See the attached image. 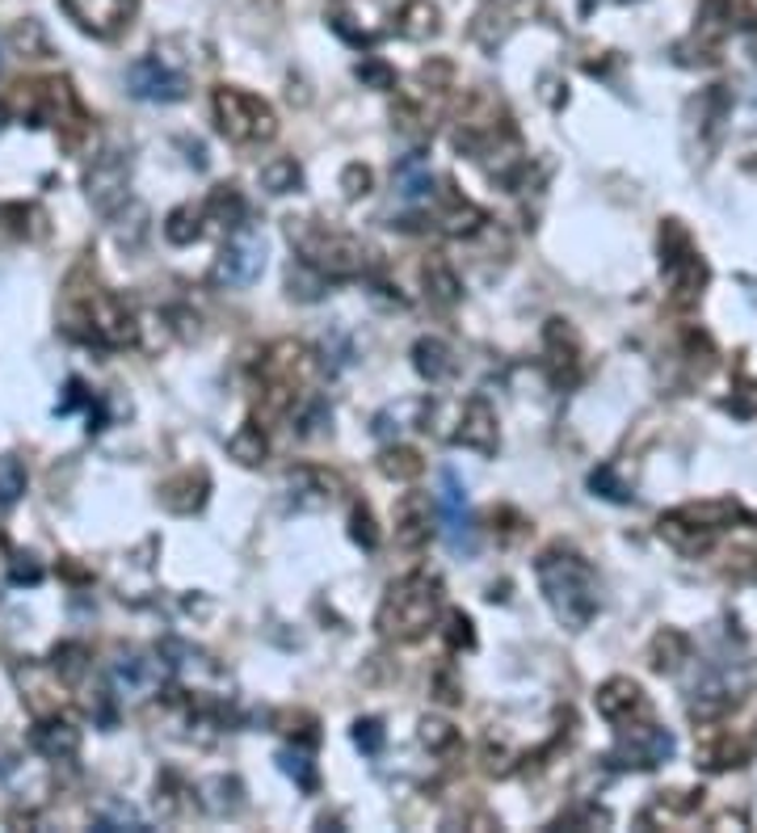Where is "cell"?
Returning <instances> with one entry per match:
<instances>
[{"mask_svg": "<svg viewBox=\"0 0 757 833\" xmlns=\"http://www.w3.org/2000/svg\"><path fill=\"white\" fill-rule=\"evenodd\" d=\"M539 586L547 593V606L556 611V618L581 632L590 627L597 615V581L594 568L585 565L577 552L568 547H547L539 556Z\"/></svg>", "mask_w": 757, "mask_h": 833, "instance_id": "cell-1", "label": "cell"}, {"mask_svg": "<svg viewBox=\"0 0 757 833\" xmlns=\"http://www.w3.org/2000/svg\"><path fill=\"white\" fill-rule=\"evenodd\" d=\"M438 611H442V586L433 581L430 572H412L405 581H396L383 606H378V636L383 640H396V645H412L430 632L438 623Z\"/></svg>", "mask_w": 757, "mask_h": 833, "instance_id": "cell-2", "label": "cell"}, {"mask_svg": "<svg viewBox=\"0 0 757 833\" xmlns=\"http://www.w3.org/2000/svg\"><path fill=\"white\" fill-rule=\"evenodd\" d=\"M291 241L295 248L303 253V266H312L321 278L328 282H341V278H353L358 269H362V244L346 236V232H337V228H325V223H316V219H303V223H291Z\"/></svg>", "mask_w": 757, "mask_h": 833, "instance_id": "cell-3", "label": "cell"}, {"mask_svg": "<svg viewBox=\"0 0 757 833\" xmlns=\"http://www.w3.org/2000/svg\"><path fill=\"white\" fill-rule=\"evenodd\" d=\"M216 127L232 143H266L278 135V118H273L270 102H261L248 89H216Z\"/></svg>", "mask_w": 757, "mask_h": 833, "instance_id": "cell-4", "label": "cell"}, {"mask_svg": "<svg viewBox=\"0 0 757 833\" xmlns=\"http://www.w3.org/2000/svg\"><path fill=\"white\" fill-rule=\"evenodd\" d=\"M729 518H736V506H732V501H707V506H686V510L665 513L656 531H661V539H665L669 547L699 556V552H707L711 535H715Z\"/></svg>", "mask_w": 757, "mask_h": 833, "instance_id": "cell-5", "label": "cell"}, {"mask_svg": "<svg viewBox=\"0 0 757 833\" xmlns=\"http://www.w3.org/2000/svg\"><path fill=\"white\" fill-rule=\"evenodd\" d=\"M433 506L442 513V539H446V547L455 552V556H476V547H480V531H476V518L467 510V484L446 467L442 476H438V497H433Z\"/></svg>", "mask_w": 757, "mask_h": 833, "instance_id": "cell-6", "label": "cell"}, {"mask_svg": "<svg viewBox=\"0 0 757 833\" xmlns=\"http://www.w3.org/2000/svg\"><path fill=\"white\" fill-rule=\"evenodd\" d=\"M261 269H266V241L253 228H241L228 241V248L219 253L211 278H216L219 287H248V282H257Z\"/></svg>", "mask_w": 757, "mask_h": 833, "instance_id": "cell-7", "label": "cell"}, {"mask_svg": "<svg viewBox=\"0 0 757 833\" xmlns=\"http://www.w3.org/2000/svg\"><path fill=\"white\" fill-rule=\"evenodd\" d=\"M84 321H89V337H97L102 346H131L136 342V316L131 308L109 291H93L84 299Z\"/></svg>", "mask_w": 757, "mask_h": 833, "instance_id": "cell-8", "label": "cell"}, {"mask_svg": "<svg viewBox=\"0 0 757 833\" xmlns=\"http://www.w3.org/2000/svg\"><path fill=\"white\" fill-rule=\"evenodd\" d=\"M127 93L136 102H152V106H168L186 97V77H177L168 63H161L156 55H143L127 68Z\"/></svg>", "mask_w": 757, "mask_h": 833, "instance_id": "cell-9", "label": "cell"}, {"mask_svg": "<svg viewBox=\"0 0 757 833\" xmlns=\"http://www.w3.org/2000/svg\"><path fill=\"white\" fill-rule=\"evenodd\" d=\"M59 4L93 38H118L139 9V0H59Z\"/></svg>", "mask_w": 757, "mask_h": 833, "instance_id": "cell-10", "label": "cell"}, {"mask_svg": "<svg viewBox=\"0 0 757 833\" xmlns=\"http://www.w3.org/2000/svg\"><path fill=\"white\" fill-rule=\"evenodd\" d=\"M127 186H131V169L118 152H102L97 161L89 164L84 173V189H89V203L102 211V216H114L123 203H127Z\"/></svg>", "mask_w": 757, "mask_h": 833, "instance_id": "cell-11", "label": "cell"}, {"mask_svg": "<svg viewBox=\"0 0 757 833\" xmlns=\"http://www.w3.org/2000/svg\"><path fill=\"white\" fill-rule=\"evenodd\" d=\"M674 753V737L665 728L656 725H636L631 732H622L610 762L615 766H636V771H649V766H661L665 757Z\"/></svg>", "mask_w": 757, "mask_h": 833, "instance_id": "cell-12", "label": "cell"}, {"mask_svg": "<svg viewBox=\"0 0 757 833\" xmlns=\"http://www.w3.org/2000/svg\"><path fill=\"white\" fill-rule=\"evenodd\" d=\"M594 707L606 725H619V728H627L631 720H640V716H649V699H644L640 682H631V678L602 682L594 695Z\"/></svg>", "mask_w": 757, "mask_h": 833, "instance_id": "cell-13", "label": "cell"}, {"mask_svg": "<svg viewBox=\"0 0 757 833\" xmlns=\"http://www.w3.org/2000/svg\"><path fill=\"white\" fill-rule=\"evenodd\" d=\"M459 442L476 455H497V413H492V404L485 396L467 401V408H463Z\"/></svg>", "mask_w": 757, "mask_h": 833, "instance_id": "cell-14", "label": "cell"}, {"mask_svg": "<svg viewBox=\"0 0 757 833\" xmlns=\"http://www.w3.org/2000/svg\"><path fill=\"white\" fill-rule=\"evenodd\" d=\"M161 501H164V510H173V513L202 510V501H207V472H182V476H173V481L161 488Z\"/></svg>", "mask_w": 757, "mask_h": 833, "instance_id": "cell-15", "label": "cell"}, {"mask_svg": "<svg viewBox=\"0 0 757 833\" xmlns=\"http://www.w3.org/2000/svg\"><path fill=\"white\" fill-rule=\"evenodd\" d=\"M34 750L51 762H63V757H77L81 750V732L68 725V720H43L34 728Z\"/></svg>", "mask_w": 757, "mask_h": 833, "instance_id": "cell-16", "label": "cell"}, {"mask_svg": "<svg viewBox=\"0 0 757 833\" xmlns=\"http://www.w3.org/2000/svg\"><path fill=\"white\" fill-rule=\"evenodd\" d=\"M396 30L405 34L408 43H426V38H433V34L442 30V13H438V4H430V0H408V4H400V13H396Z\"/></svg>", "mask_w": 757, "mask_h": 833, "instance_id": "cell-17", "label": "cell"}, {"mask_svg": "<svg viewBox=\"0 0 757 833\" xmlns=\"http://www.w3.org/2000/svg\"><path fill=\"white\" fill-rule=\"evenodd\" d=\"M156 682H161V666L148 661V657H123V661H114V686L127 691V695H148V691H156Z\"/></svg>", "mask_w": 757, "mask_h": 833, "instance_id": "cell-18", "label": "cell"}, {"mask_svg": "<svg viewBox=\"0 0 757 833\" xmlns=\"http://www.w3.org/2000/svg\"><path fill=\"white\" fill-rule=\"evenodd\" d=\"M412 362H417V371L430 379V383H446V379L455 375V354L446 342H438V337H421L417 346H412Z\"/></svg>", "mask_w": 757, "mask_h": 833, "instance_id": "cell-19", "label": "cell"}, {"mask_svg": "<svg viewBox=\"0 0 757 833\" xmlns=\"http://www.w3.org/2000/svg\"><path fill=\"white\" fill-rule=\"evenodd\" d=\"M426 539H430V506L421 497H405L396 506V543L421 547Z\"/></svg>", "mask_w": 757, "mask_h": 833, "instance_id": "cell-20", "label": "cell"}, {"mask_svg": "<svg viewBox=\"0 0 757 833\" xmlns=\"http://www.w3.org/2000/svg\"><path fill=\"white\" fill-rule=\"evenodd\" d=\"M228 455L236 459V463H244V467L266 463V455H270V442H266L261 426H257V421H244L241 430L228 438Z\"/></svg>", "mask_w": 757, "mask_h": 833, "instance_id": "cell-21", "label": "cell"}, {"mask_svg": "<svg viewBox=\"0 0 757 833\" xmlns=\"http://www.w3.org/2000/svg\"><path fill=\"white\" fill-rule=\"evenodd\" d=\"M396 186H400V198H405V203L430 198L433 177H430V169H426V161H421V157H408V161L396 169Z\"/></svg>", "mask_w": 757, "mask_h": 833, "instance_id": "cell-22", "label": "cell"}, {"mask_svg": "<svg viewBox=\"0 0 757 833\" xmlns=\"http://www.w3.org/2000/svg\"><path fill=\"white\" fill-rule=\"evenodd\" d=\"M426 287H430V296L442 303V308H451L455 299H459V278H455V269L446 266L442 257H430L426 262Z\"/></svg>", "mask_w": 757, "mask_h": 833, "instance_id": "cell-23", "label": "cell"}, {"mask_svg": "<svg viewBox=\"0 0 757 833\" xmlns=\"http://www.w3.org/2000/svg\"><path fill=\"white\" fill-rule=\"evenodd\" d=\"M378 472L387 476V481H417L421 472H426V463H421V455L417 451H408V447H396V451H383V459H378Z\"/></svg>", "mask_w": 757, "mask_h": 833, "instance_id": "cell-24", "label": "cell"}, {"mask_svg": "<svg viewBox=\"0 0 757 833\" xmlns=\"http://www.w3.org/2000/svg\"><path fill=\"white\" fill-rule=\"evenodd\" d=\"M202 216L207 211H194V207H177V211H168L164 219V236L168 244H194L202 236Z\"/></svg>", "mask_w": 757, "mask_h": 833, "instance_id": "cell-25", "label": "cell"}, {"mask_svg": "<svg viewBox=\"0 0 757 833\" xmlns=\"http://www.w3.org/2000/svg\"><path fill=\"white\" fill-rule=\"evenodd\" d=\"M749 757V745L745 741H732L729 732L720 737V741H707L703 745V766L711 771H729V766H741Z\"/></svg>", "mask_w": 757, "mask_h": 833, "instance_id": "cell-26", "label": "cell"}, {"mask_svg": "<svg viewBox=\"0 0 757 833\" xmlns=\"http://www.w3.org/2000/svg\"><path fill=\"white\" fill-rule=\"evenodd\" d=\"M686 652H690V645H686V636L682 632H661L656 640H652V670H677V661H686Z\"/></svg>", "mask_w": 757, "mask_h": 833, "instance_id": "cell-27", "label": "cell"}, {"mask_svg": "<svg viewBox=\"0 0 757 833\" xmlns=\"http://www.w3.org/2000/svg\"><path fill=\"white\" fill-rule=\"evenodd\" d=\"M299 182H303V173H299V164L291 161V157H278V161H270L261 169L266 194H291V189H299Z\"/></svg>", "mask_w": 757, "mask_h": 833, "instance_id": "cell-28", "label": "cell"}, {"mask_svg": "<svg viewBox=\"0 0 757 833\" xmlns=\"http://www.w3.org/2000/svg\"><path fill=\"white\" fill-rule=\"evenodd\" d=\"M22 493H26V467H22V459L4 455L0 459V510L18 506Z\"/></svg>", "mask_w": 757, "mask_h": 833, "instance_id": "cell-29", "label": "cell"}, {"mask_svg": "<svg viewBox=\"0 0 757 833\" xmlns=\"http://www.w3.org/2000/svg\"><path fill=\"white\" fill-rule=\"evenodd\" d=\"M207 216L228 219L232 228H241V219H244V198H241V189H236V186H216V189H211Z\"/></svg>", "mask_w": 757, "mask_h": 833, "instance_id": "cell-30", "label": "cell"}, {"mask_svg": "<svg viewBox=\"0 0 757 833\" xmlns=\"http://www.w3.org/2000/svg\"><path fill=\"white\" fill-rule=\"evenodd\" d=\"M442 223H446V232H451V236H471V232L485 223V211H480V207H471V203H459V198H455V207L446 211Z\"/></svg>", "mask_w": 757, "mask_h": 833, "instance_id": "cell-31", "label": "cell"}, {"mask_svg": "<svg viewBox=\"0 0 757 833\" xmlns=\"http://www.w3.org/2000/svg\"><path fill=\"white\" fill-rule=\"evenodd\" d=\"M421 745L433 753H451L459 745V732L446 725V720H426V725H421Z\"/></svg>", "mask_w": 757, "mask_h": 833, "instance_id": "cell-32", "label": "cell"}, {"mask_svg": "<svg viewBox=\"0 0 757 833\" xmlns=\"http://www.w3.org/2000/svg\"><path fill=\"white\" fill-rule=\"evenodd\" d=\"M278 762H282V771L291 775V779H299L303 787H316V766H312V757L307 753H278Z\"/></svg>", "mask_w": 757, "mask_h": 833, "instance_id": "cell-33", "label": "cell"}, {"mask_svg": "<svg viewBox=\"0 0 757 833\" xmlns=\"http://www.w3.org/2000/svg\"><path fill=\"white\" fill-rule=\"evenodd\" d=\"M358 81L375 84V89H392V84H396V72H392L387 63H378V59H362V68H358Z\"/></svg>", "mask_w": 757, "mask_h": 833, "instance_id": "cell-34", "label": "cell"}, {"mask_svg": "<svg viewBox=\"0 0 757 833\" xmlns=\"http://www.w3.org/2000/svg\"><path fill=\"white\" fill-rule=\"evenodd\" d=\"M353 741H358V750L378 753L383 750V725L378 720H358L353 725Z\"/></svg>", "mask_w": 757, "mask_h": 833, "instance_id": "cell-35", "label": "cell"}, {"mask_svg": "<svg viewBox=\"0 0 757 833\" xmlns=\"http://www.w3.org/2000/svg\"><path fill=\"white\" fill-rule=\"evenodd\" d=\"M341 189H346V198H362V194L371 189V169H366V164H350V169L341 173Z\"/></svg>", "mask_w": 757, "mask_h": 833, "instance_id": "cell-36", "label": "cell"}, {"mask_svg": "<svg viewBox=\"0 0 757 833\" xmlns=\"http://www.w3.org/2000/svg\"><path fill=\"white\" fill-rule=\"evenodd\" d=\"M590 484H594L602 497H610V501H627V497H631V493H627V484L615 481V467H602V472H594Z\"/></svg>", "mask_w": 757, "mask_h": 833, "instance_id": "cell-37", "label": "cell"}, {"mask_svg": "<svg viewBox=\"0 0 757 833\" xmlns=\"http://www.w3.org/2000/svg\"><path fill=\"white\" fill-rule=\"evenodd\" d=\"M446 627H451V632H446V645L451 648H471L476 645V632H471V618L467 615H451L446 618Z\"/></svg>", "mask_w": 757, "mask_h": 833, "instance_id": "cell-38", "label": "cell"}, {"mask_svg": "<svg viewBox=\"0 0 757 833\" xmlns=\"http://www.w3.org/2000/svg\"><path fill=\"white\" fill-rule=\"evenodd\" d=\"M97 825L102 830H143L139 812H131V808H109L106 817H97Z\"/></svg>", "mask_w": 757, "mask_h": 833, "instance_id": "cell-39", "label": "cell"}, {"mask_svg": "<svg viewBox=\"0 0 757 833\" xmlns=\"http://www.w3.org/2000/svg\"><path fill=\"white\" fill-rule=\"evenodd\" d=\"M84 648L81 645H63L59 652H55V670H63L68 678H81V670H84Z\"/></svg>", "mask_w": 757, "mask_h": 833, "instance_id": "cell-40", "label": "cell"}, {"mask_svg": "<svg viewBox=\"0 0 757 833\" xmlns=\"http://www.w3.org/2000/svg\"><path fill=\"white\" fill-rule=\"evenodd\" d=\"M353 539H358L362 547H375V543H378L375 522H371V513H366V510H353Z\"/></svg>", "mask_w": 757, "mask_h": 833, "instance_id": "cell-41", "label": "cell"}, {"mask_svg": "<svg viewBox=\"0 0 757 833\" xmlns=\"http://www.w3.org/2000/svg\"><path fill=\"white\" fill-rule=\"evenodd\" d=\"M492 9H505V13H531L535 9V0H488Z\"/></svg>", "mask_w": 757, "mask_h": 833, "instance_id": "cell-42", "label": "cell"}, {"mask_svg": "<svg viewBox=\"0 0 757 833\" xmlns=\"http://www.w3.org/2000/svg\"><path fill=\"white\" fill-rule=\"evenodd\" d=\"M0 131H4V106H0Z\"/></svg>", "mask_w": 757, "mask_h": 833, "instance_id": "cell-43", "label": "cell"}]
</instances>
